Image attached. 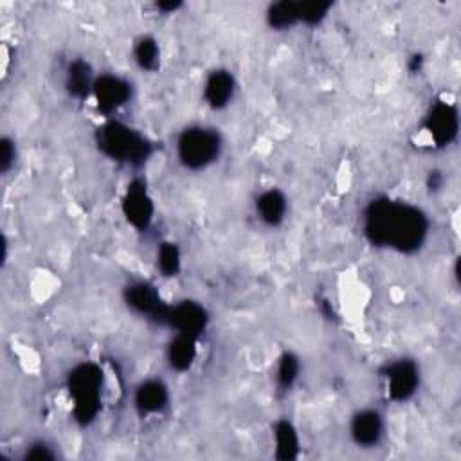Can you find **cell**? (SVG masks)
Masks as SVG:
<instances>
[{
    "label": "cell",
    "instance_id": "obj_1",
    "mask_svg": "<svg viewBox=\"0 0 461 461\" xmlns=\"http://www.w3.org/2000/svg\"><path fill=\"white\" fill-rule=\"evenodd\" d=\"M364 234L375 247L411 254L425 243L429 218L412 203L384 196L371 200L366 207Z\"/></svg>",
    "mask_w": 461,
    "mask_h": 461
},
{
    "label": "cell",
    "instance_id": "obj_2",
    "mask_svg": "<svg viewBox=\"0 0 461 461\" xmlns=\"http://www.w3.org/2000/svg\"><path fill=\"white\" fill-rule=\"evenodd\" d=\"M95 144L104 157L131 167L142 166L153 153L146 135L117 119H108L97 128Z\"/></svg>",
    "mask_w": 461,
    "mask_h": 461
},
{
    "label": "cell",
    "instance_id": "obj_3",
    "mask_svg": "<svg viewBox=\"0 0 461 461\" xmlns=\"http://www.w3.org/2000/svg\"><path fill=\"white\" fill-rule=\"evenodd\" d=\"M104 373L95 362L77 364L67 378V389L72 400V414L79 425L92 423L103 407Z\"/></svg>",
    "mask_w": 461,
    "mask_h": 461
},
{
    "label": "cell",
    "instance_id": "obj_4",
    "mask_svg": "<svg viewBox=\"0 0 461 461\" xmlns=\"http://www.w3.org/2000/svg\"><path fill=\"white\" fill-rule=\"evenodd\" d=\"M221 153V135L212 126L193 124L182 130L176 139V157L191 171L205 169Z\"/></svg>",
    "mask_w": 461,
    "mask_h": 461
},
{
    "label": "cell",
    "instance_id": "obj_5",
    "mask_svg": "<svg viewBox=\"0 0 461 461\" xmlns=\"http://www.w3.org/2000/svg\"><path fill=\"white\" fill-rule=\"evenodd\" d=\"M133 94L131 83L117 74H101L94 81L92 97L95 101L97 110L104 117H112L124 104L130 103Z\"/></svg>",
    "mask_w": 461,
    "mask_h": 461
},
{
    "label": "cell",
    "instance_id": "obj_6",
    "mask_svg": "<svg viewBox=\"0 0 461 461\" xmlns=\"http://www.w3.org/2000/svg\"><path fill=\"white\" fill-rule=\"evenodd\" d=\"M121 209L126 218V221L135 229V230H148V227L153 221L155 214V205L153 198L148 191V185L140 178H133L122 194L121 200Z\"/></svg>",
    "mask_w": 461,
    "mask_h": 461
},
{
    "label": "cell",
    "instance_id": "obj_7",
    "mask_svg": "<svg viewBox=\"0 0 461 461\" xmlns=\"http://www.w3.org/2000/svg\"><path fill=\"white\" fill-rule=\"evenodd\" d=\"M423 128L429 139L438 148L452 144L459 131V115L457 108L443 99H438L427 112L423 119Z\"/></svg>",
    "mask_w": 461,
    "mask_h": 461
},
{
    "label": "cell",
    "instance_id": "obj_8",
    "mask_svg": "<svg viewBox=\"0 0 461 461\" xmlns=\"http://www.w3.org/2000/svg\"><path fill=\"white\" fill-rule=\"evenodd\" d=\"M387 396L393 402H407L420 387V367L412 358H396L384 369Z\"/></svg>",
    "mask_w": 461,
    "mask_h": 461
},
{
    "label": "cell",
    "instance_id": "obj_9",
    "mask_svg": "<svg viewBox=\"0 0 461 461\" xmlns=\"http://www.w3.org/2000/svg\"><path fill=\"white\" fill-rule=\"evenodd\" d=\"M124 301L135 313H139L149 321L166 324L171 304H167L162 299V295L151 283H146V281L131 283L124 290Z\"/></svg>",
    "mask_w": 461,
    "mask_h": 461
},
{
    "label": "cell",
    "instance_id": "obj_10",
    "mask_svg": "<svg viewBox=\"0 0 461 461\" xmlns=\"http://www.w3.org/2000/svg\"><path fill=\"white\" fill-rule=\"evenodd\" d=\"M166 324L173 328L175 333L189 335L194 339H200L202 333L207 330L209 324V313L203 308V304L185 299L169 308V315Z\"/></svg>",
    "mask_w": 461,
    "mask_h": 461
},
{
    "label": "cell",
    "instance_id": "obj_11",
    "mask_svg": "<svg viewBox=\"0 0 461 461\" xmlns=\"http://www.w3.org/2000/svg\"><path fill=\"white\" fill-rule=\"evenodd\" d=\"M169 403V389L160 378L140 382L133 394V405L140 416L160 414Z\"/></svg>",
    "mask_w": 461,
    "mask_h": 461
},
{
    "label": "cell",
    "instance_id": "obj_12",
    "mask_svg": "<svg viewBox=\"0 0 461 461\" xmlns=\"http://www.w3.org/2000/svg\"><path fill=\"white\" fill-rule=\"evenodd\" d=\"M351 439L364 448H371L380 443L384 436V418L376 409H362L353 414L349 423Z\"/></svg>",
    "mask_w": 461,
    "mask_h": 461
},
{
    "label": "cell",
    "instance_id": "obj_13",
    "mask_svg": "<svg viewBox=\"0 0 461 461\" xmlns=\"http://www.w3.org/2000/svg\"><path fill=\"white\" fill-rule=\"evenodd\" d=\"M236 92L234 74L227 68H214L203 83V99L212 110L225 108Z\"/></svg>",
    "mask_w": 461,
    "mask_h": 461
},
{
    "label": "cell",
    "instance_id": "obj_14",
    "mask_svg": "<svg viewBox=\"0 0 461 461\" xmlns=\"http://www.w3.org/2000/svg\"><path fill=\"white\" fill-rule=\"evenodd\" d=\"M254 205H256L258 218L268 227L281 225L288 212V200L285 193L274 187L259 193Z\"/></svg>",
    "mask_w": 461,
    "mask_h": 461
},
{
    "label": "cell",
    "instance_id": "obj_15",
    "mask_svg": "<svg viewBox=\"0 0 461 461\" xmlns=\"http://www.w3.org/2000/svg\"><path fill=\"white\" fill-rule=\"evenodd\" d=\"M95 74L92 67L85 59H72L65 70V88L76 99H85L92 95Z\"/></svg>",
    "mask_w": 461,
    "mask_h": 461
},
{
    "label": "cell",
    "instance_id": "obj_16",
    "mask_svg": "<svg viewBox=\"0 0 461 461\" xmlns=\"http://www.w3.org/2000/svg\"><path fill=\"white\" fill-rule=\"evenodd\" d=\"M196 355H198V339L182 335V333H175V337L169 340L166 349V358L169 367L178 373L191 369V366L196 360Z\"/></svg>",
    "mask_w": 461,
    "mask_h": 461
},
{
    "label": "cell",
    "instance_id": "obj_17",
    "mask_svg": "<svg viewBox=\"0 0 461 461\" xmlns=\"http://www.w3.org/2000/svg\"><path fill=\"white\" fill-rule=\"evenodd\" d=\"M277 459H295L299 454V434L290 420H279L274 427Z\"/></svg>",
    "mask_w": 461,
    "mask_h": 461
},
{
    "label": "cell",
    "instance_id": "obj_18",
    "mask_svg": "<svg viewBox=\"0 0 461 461\" xmlns=\"http://www.w3.org/2000/svg\"><path fill=\"white\" fill-rule=\"evenodd\" d=\"M267 23L276 31H286L301 23L299 18V2L292 0H281L276 4H270L267 13Z\"/></svg>",
    "mask_w": 461,
    "mask_h": 461
},
{
    "label": "cell",
    "instance_id": "obj_19",
    "mask_svg": "<svg viewBox=\"0 0 461 461\" xmlns=\"http://www.w3.org/2000/svg\"><path fill=\"white\" fill-rule=\"evenodd\" d=\"M133 61L144 72H155L160 67V45L158 41L144 34L133 45Z\"/></svg>",
    "mask_w": 461,
    "mask_h": 461
},
{
    "label": "cell",
    "instance_id": "obj_20",
    "mask_svg": "<svg viewBox=\"0 0 461 461\" xmlns=\"http://www.w3.org/2000/svg\"><path fill=\"white\" fill-rule=\"evenodd\" d=\"M301 373V360L297 355H294L292 351H285L279 358H277V366H276V384L279 391H290L294 387V384L297 382Z\"/></svg>",
    "mask_w": 461,
    "mask_h": 461
},
{
    "label": "cell",
    "instance_id": "obj_21",
    "mask_svg": "<svg viewBox=\"0 0 461 461\" xmlns=\"http://www.w3.org/2000/svg\"><path fill=\"white\" fill-rule=\"evenodd\" d=\"M157 268L164 277L178 276L182 268V254L176 243L164 241L157 250Z\"/></svg>",
    "mask_w": 461,
    "mask_h": 461
},
{
    "label": "cell",
    "instance_id": "obj_22",
    "mask_svg": "<svg viewBox=\"0 0 461 461\" xmlns=\"http://www.w3.org/2000/svg\"><path fill=\"white\" fill-rule=\"evenodd\" d=\"M333 7L331 2H299V18L304 25H319Z\"/></svg>",
    "mask_w": 461,
    "mask_h": 461
},
{
    "label": "cell",
    "instance_id": "obj_23",
    "mask_svg": "<svg viewBox=\"0 0 461 461\" xmlns=\"http://www.w3.org/2000/svg\"><path fill=\"white\" fill-rule=\"evenodd\" d=\"M16 162V144L11 137H2L0 140V169L5 175Z\"/></svg>",
    "mask_w": 461,
    "mask_h": 461
},
{
    "label": "cell",
    "instance_id": "obj_24",
    "mask_svg": "<svg viewBox=\"0 0 461 461\" xmlns=\"http://www.w3.org/2000/svg\"><path fill=\"white\" fill-rule=\"evenodd\" d=\"M25 459H54L56 452L47 441H34L25 448Z\"/></svg>",
    "mask_w": 461,
    "mask_h": 461
},
{
    "label": "cell",
    "instance_id": "obj_25",
    "mask_svg": "<svg viewBox=\"0 0 461 461\" xmlns=\"http://www.w3.org/2000/svg\"><path fill=\"white\" fill-rule=\"evenodd\" d=\"M180 7H182L180 2H160V4H157V9H160L164 13H175Z\"/></svg>",
    "mask_w": 461,
    "mask_h": 461
}]
</instances>
